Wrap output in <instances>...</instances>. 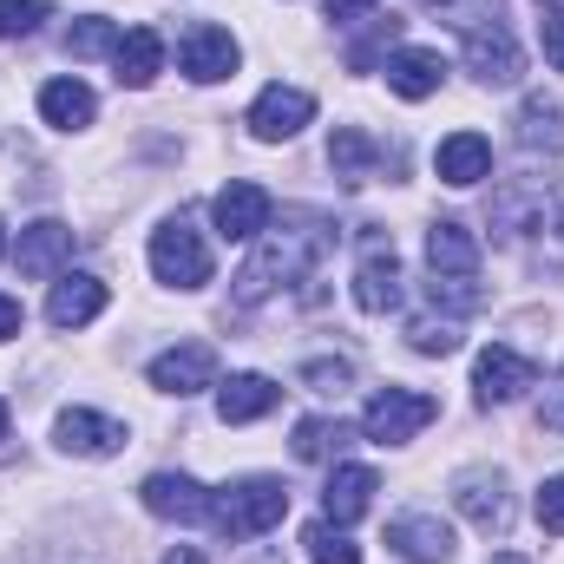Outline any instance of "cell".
<instances>
[{
	"label": "cell",
	"instance_id": "cell-1",
	"mask_svg": "<svg viewBox=\"0 0 564 564\" xmlns=\"http://www.w3.org/2000/svg\"><path fill=\"white\" fill-rule=\"evenodd\" d=\"M328 243H335V224L322 210H289L282 224H270L257 257L237 270V308H257V302H270L289 282H308L315 263L328 257Z\"/></svg>",
	"mask_w": 564,
	"mask_h": 564
},
{
	"label": "cell",
	"instance_id": "cell-2",
	"mask_svg": "<svg viewBox=\"0 0 564 564\" xmlns=\"http://www.w3.org/2000/svg\"><path fill=\"white\" fill-rule=\"evenodd\" d=\"M426 270H433V282H426L433 302H446V308H479L486 302V289H479V243H473L466 224L440 217L426 230Z\"/></svg>",
	"mask_w": 564,
	"mask_h": 564
},
{
	"label": "cell",
	"instance_id": "cell-3",
	"mask_svg": "<svg viewBox=\"0 0 564 564\" xmlns=\"http://www.w3.org/2000/svg\"><path fill=\"white\" fill-rule=\"evenodd\" d=\"M282 512H289V486L270 479V473L237 479V486H224V492L210 499V519H217L224 539H263V532L282 525Z\"/></svg>",
	"mask_w": 564,
	"mask_h": 564
},
{
	"label": "cell",
	"instance_id": "cell-4",
	"mask_svg": "<svg viewBox=\"0 0 564 564\" xmlns=\"http://www.w3.org/2000/svg\"><path fill=\"white\" fill-rule=\"evenodd\" d=\"M151 276L171 289H204L210 282V243L191 230V217H171L164 230H151Z\"/></svg>",
	"mask_w": 564,
	"mask_h": 564
},
{
	"label": "cell",
	"instance_id": "cell-5",
	"mask_svg": "<svg viewBox=\"0 0 564 564\" xmlns=\"http://www.w3.org/2000/svg\"><path fill=\"white\" fill-rule=\"evenodd\" d=\"M355 308H361V315H388V308H401V250H394L388 230H368V237H361Z\"/></svg>",
	"mask_w": 564,
	"mask_h": 564
},
{
	"label": "cell",
	"instance_id": "cell-6",
	"mask_svg": "<svg viewBox=\"0 0 564 564\" xmlns=\"http://www.w3.org/2000/svg\"><path fill=\"white\" fill-rule=\"evenodd\" d=\"M440 414V401L433 394H414V388H381L375 401H368V414H361V433L375 440V446H408L421 426H433Z\"/></svg>",
	"mask_w": 564,
	"mask_h": 564
},
{
	"label": "cell",
	"instance_id": "cell-7",
	"mask_svg": "<svg viewBox=\"0 0 564 564\" xmlns=\"http://www.w3.org/2000/svg\"><path fill=\"white\" fill-rule=\"evenodd\" d=\"M525 388H539V361H532V355H519V348H506V341L479 348V361H473V394H479V408H506V401H519Z\"/></svg>",
	"mask_w": 564,
	"mask_h": 564
},
{
	"label": "cell",
	"instance_id": "cell-8",
	"mask_svg": "<svg viewBox=\"0 0 564 564\" xmlns=\"http://www.w3.org/2000/svg\"><path fill=\"white\" fill-rule=\"evenodd\" d=\"M466 73H473L479 86H519L525 53H519V40H512V26H506V20L466 26Z\"/></svg>",
	"mask_w": 564,
	"mask_h": 564
},
{
	"label": "cell",
	"instance_id": "cell-9",
	"mask_svg": "<svg viewBox=\"0 0 564 564\" xmlns=\"http://www.w3.org/2000/svg\"><path fill=\"white\" fill-rule=\"evenodd\" d=\"M270 217H276V204H270V191L250 184V177L224 184L217 204H210V224H217V237H230V243H257V237L270 230Z\"/></svg>",
	"mask_w": 564,
	"mask_h": 564
},
{
	"label": "cell",
	"instance_id": "cell-10",
	"mask_svg": "<svg viewBox=\"0 0 564 564\" xmlns=\"http://www.w3.org/2000/svg\"><path fill=\"white\" fill-rule=\"evenodd\" d=\"M453 506L479 532H512V492H506V473H492V466H466L453 479Z\"/></svg>",
	"mask_w": 564,
	"mask_h": 564
},
{
	"label": "cell",
	"instance_id": "cell-11",
	"mask_svg": "<svg viewBox=\"0 0 564 564\" xmlns=\"http://www.w3.org/2000/svg\"><path fill=\"white\" fill-rule=\"evenodd\" d=\"M177 66H184L197 86H217V79L237 73V40H230L224 26H210V20H191L184 40H177Z\"/></svg>",
	"mask_w": 564,
	"mask_h": 564
},
{
	"label": "cell",
	"instance_id": "cell-12",
	"mask_svg": "<svg viewBox=\"0 0 564 564\" xmlns=\"http://www.w3.org/2000/svg\"><path fill=\"white\" fill-rule=\"evenodd\" d=\"M308 119H315V93H302V86H263L257 106H250V132H257L263 144L295 139Z\"/></svg>",
	"mask_w": 564,
	"mask_h": 564
},
{
	"label": "cell",
	"instance_id": "cell-13",
	"mask_svg": "<svg viewBox=\"0 0 564 564\" xmlns=\"http://www.w3.org/2000/svg\"><path fill=\"white\" fill-rule=\"evenodd\" d=\"M144 512L151 519H177V525H197V519H210V492L191 479V473H151L139 486Z\"/></svg>",
	"mask_w": 564,
	"mask_h": 564
},
{
	"label": "cell",
	"instance_id": "cell-14",
	"mask_svg": "<svg viewBox=\"0 0 564 564\" xmlns=\"http://www.w3.org/2000/svg\"><path fill=\"white\" fill-rule=\"evenodd\" d=\"M328 164H335L341 184H375V177L394 171V151L375 139V132H361V126H341V132L328 139Z\"/></svg>",
	"mask_w": 564,
	"mask_h": 564
},
{
	"label": "cell",
	"instance_id": "cell-15",
	"mask_svg": "<svg viewBox=\"0 0 564 564\" xmlns=\"http://www.w3.org/2000/svg\"><path fill=\"white\" fill-rule=\"evenodd\" d=\"M388 545L401 552L408 564H453V525L440 519V512H401L394 525H388Z\"/></svg>",
	"mask_w": 564,
	"mask_h": 564
},
{
	"label": "cell",
	"instance_id": "cell-16",
	"mask_svg": "<svg viewBox=\"0 0 564 564\" xmlns=\"http://www.w3.org/2000/svg\"><path fill=\"white\" fill-rule=\"evenodd\" d=\"M59 263H73V230L53 224V217L26 224L20 243H13V270H20L26 282H46V276H59Z\"/></svg>",
	"mask_w": 564,
	"mask_h": 564
},
{
	"label": "cell",
	"instance_id": "cell-17",
	"mask_svg": "<svg viewBox=\"0 0 564 564\" xmlns=\"http://www.w3.org/2000/svg\"><path fill=\"white\" fill-rule=\"evenodd\" d=\"M210 381H217V355H210L204 341L164 348V355L151 361V388H158V394H177V401H184V394H204Z\"/></svg>",
	"mask_w": 564,
	"mask_h": 564
},
{
	"label": "cell",
	"instance_id": "cell-18",
	"mask_svg": "<svg viewBox=\"0 0 564 564\" xmlns=\"http://www.w3.org/2000/svg\"><path fill=\"white\" fill-rule=\"evenodd\" d=\"M53 440H59L66 453H79V459H112V453L126 446V426L106 421V414H93V408H66V414L53 421Z\"/></svg>",
	"mask_w": 564,
	"mask_h": 564
},
{
	"label": "cell",
	"instance_id": "cell-19",
	"mask_svg": "<svg viewBox=\"0 0 564 564\" xmlns=\"http://www.w3.org/2000/svg\"><path fill=\"white\" fill-rule=\"evenodd\" d=\"M106 302H112V289L99 276H59L53 295H46V322L53 328H86L93 315H106Z\"/></svg>",
	"mask_w": 564,
	"mask_h": 564
},
{
	"label": "cell",
	"instance_id": "cell-20",
	"mask_svg": "<svg viewBox=\"0 0 564 564\" xmlns=\"http://www.w3.org/2000/svg\"><path fill=\"white\" fill-rule=\"evenodd\" d=\"M433 171H440V184L473 191L479 177H492V144L479 139V132H453V139H440V151H433Z\"/></svg>",
	"mask_w": 564,
	"mask_h": 564
},
{
	"label": "cell",
	"instance_id": "cell-21",
	"mask_svg": "<svg viewBox=\"0 0 564 564\" xmlns=\"http://www.w3.org/2000/svg\"><path fill=\"white\" fill-rule=\"evenodd\" d=\"M375 492H381V479H375L368 466H335V473H328V492H322V519H328V525H355V519L375 506Z\"/></svg>",
	"mask_w": 564,
	"mask_h": 564
},
{
	"label": "cell",
	"instance_id": "cell-22",
	"mask_svg": "<svg viewBox=\"0 0 564 564\" xmlns=\"http://www.w3.org/2000/svg\"><path fill=\"white\" fill-rule=\"evenodd\" d=\"M276 401H282V388L270 381V375H230V381L217 388V421H224V426L263 421Z\"/></svg>",
	"mask_w": 564,
	"mask_h": 564
},
{
	"label": "cell",
	"instance_id": "cell-23",
	"mask_svg": "<svg viewBox=\"0 0 564 564\" xmlns=\"http://www.w3.org/2000/svg\"><path fill=\"white\" fill-rule=\"evenodd\" d=\"M93 112H99V99L86 79H46L40 86V119L53 132H79V126H93Z\"/></svg>",
	"mask_w": 564,
	"mask_h": 564
},
{
	"label": "cell",
	"instance_id": "cell-24",
	"mask_svg": "<svg viewBox=\"0 0 564 564\" xmlns=\"http://www.w3.org/2000/svg\"><path fill=\"white\" fill-rule=\"evenodd\" d=\"M440 79H446V59H440V53H421V46L388 53V93H401V99H433Z\"/></svg>",
	"mask_w": 564,
	"mask_h": 564
},
{
	"label": "cell",
	"instance_id": "cell-25",
	"mask_svg": "<svg viewBox=\"0 0 564 564\" xmlns=\"http://www.w3.org/2000/svg\"><path fill=\"white\" fill-rule=\"evenodd\" d=\"M112 66H119V86H132V93H144V86H151V79L164 73V40H158L151 26H132V33L119 40Z\"/></svg>",
	"mask_w": 564,
	"mask_h": 564
},
{
	"label": "cell",
	"instance_id": "cell-26",
	"mask_svg": "<svg viewBox=\"0 0 564 564\" xmlns=\"http://www.w3.org/2000/svg\"><path fill=\"white\" fill-rule=\"evenodd\" d=\"M512 126H519V144L525 151H552V158L564 151V106L545 99V93H525V106H519Z\"/></svg>",
	"mask_w": 564,
	"mask_h": 564
},
{
	"label": "cell",
	"instance_id": "cell-27",
	"mask_svg": "<svg viewBox=\"0 0 564 564\" xmlns=\"http://www.w3.org/2000/svg\"><path fill=\"white\" fill-rule=\"evenodd\" d=\"M348 446V426L341 421H322V414H308V421H295V459H308V466H322V459H335Z\"/></svg>",
	"mask_w": 564,
	"mask_h": 564
},
{
	"label": "cell",
	"instance_id": "cell-28",
	"mask_svg": "<svg viewBox=\"0 0 564 564\" xmlns=\"http://www.w3.org/2000/svg\"><path fill=\"white\" fill-rule=\"evenodd\" d=\"M119 40H126V33H119L112 20H99V13H86V20H73V26H66V53H73V59L119 53Z\"/></svg>",
	"mask_w": 564,
	"mask_h": 564
},
{
	"label": "cell",
	"instance_id": "cell-29",
	"mask_svg": "<svg viewBox=\"0 0 564 564\" xmlns=\"http://www.w3.org/2000/svg\"><path fill=\"white\" fill-rule=\"evenodd\" d=\"M408 348H414V355H459V322H446V315H440V322H433V315H414V322H408Z\"/></svg>",
	"mask_w": 564,
	"mask_h": 564
},
{
	"label": "cell",
	"instance_id": "cell-30",
	"mask_svg": "<svg viewBox=\"0 0 564 564\" xmlns=\"http://www.w3.org/2000/svg\"><path fill=\"white\" fill-rule=\"evenodd\" d=\"M302 545H308V558H315V564H361V552L348 545V532H341V525H328V519H315V525L302 532Z\"/></svg>",
	"mask_w": 564,
	"mask_h": 564
},
{
	"label": "cell",
	"instance_id": "cell-31",
	"mask_svg": "<svg viewBox=\"0 0 564 564\" xmlns=\"http://www.w3.org/2000/svg\"><path fill=\"white\" fill-rule=\"evenodd\" d=\"M40 20H46V0H0V40H26L40 33Z\"/></svg>",
	"mask_w": 564,
	"mask_h": 564
},
{
	"label": "cell",
	"instance_id": "cell-32",
	"mask_svg": "<svg viewBox=\"0 0 564 564\" xmlns=\"http://www.w3.org/2000/svg\"><path fill=\"white\" fill-rule=\"evenodd\" d=\"M532 512H539V525H545L552 539H564V473H558V479H545V486H539Z\"/></svg>",
	"mask_w": 564,
	"mask_h": 564
},
{
	"label": "cell",
	"instance_id": "cell-33",
	"mask_svg": "<svg viewBox=\"0 0 564 564\" xmlns=\"http://www.w3.org/2000/svg\"><path fill=\"white\" fill-rule=\"evenodd\" d=\"M348 375H355L348 361H308V368H302V381H308L315 394H341V388H348Z\"/></svg>",
	"mask_w": 564,
	"mask_h": 564
},
{
	"label": "cell",
	"instance_id": "cell-34",
	"mask_svg": "<svg viewBox=\"0 0 564 564\" xmlns=\"http://www.w3.org/2000/svg\"><path fill=\"white\" fill-rule=\"evenodd\" d=\"M426 7L453 13L459 26H486V20H499V0H426Z\"/></svg>",
	"mask_w": 564,
	"mask_h": 564
},
{
	"label": "cell",
	"instance_id": "cell-35",
	"mask_svg": "<svg viewBox=\"0 0 564 564\" xmlns=\"http://www.w3.org/2000/svg\"><path fill=\"white\" fill-rule=\"evenodd\" d=\"M539 40H545V59L564 73V7H552V13L539 20Z\"/></svg>",
	"mask_w": 564,
	"mask_h": 564
},
{
	"label": "cell",
	"instance_id": "cell-36",
	"mask_svg": "<svg viewBox=\"0 0 564 564\" xmlns=\"http://www.w3.org/2000/svg\"><path fill=\"white\" fill-rule=\"evenodd\" d=\"M539 426L545 433H564V375L545 388V401H539Z\"/></svg>",
	"mask_w": 564,
	"mask_h": 564
},
{
	"label": "cell",
	"instance_id": "cell-37",
	"mask_svg": "<svg viewBox=\"0 0 564 564\" xmlns=\"http://www.w3.org/2000/svg\"><path fill=\"white\" fill-rule=\"evenodd\" d=\"M375 13V0H328V20L335 26H355V20H368Z\"/></svg>",
	"mask_w": 564,
	"mask_h": 564
},
{
	"label": "cell",
	"instance_id": "cell-38",
	"mask_svg": "<svg viewBox=\"0 0 564 564\" xmlns=\"http://www.w3.org/2000/svg\"><path fill=\"white\" fill-rule=\"evenodd\" d=\"M20 322H26V315H20V302H13V295H0V341H13V335H20Z\"/></svg>",
	"mask_w": 564,
	"mask_h": 564
},
{
	"label": "cell",
	"instance_id": "cell-39",
	"mask_svg": "<svg viewBox=\"0 0 564 564\" xmlns=\"http://www.w3.org/2000/svg\"><path fill=\"white\" fill-rule=\"evenodd\" d=\"M164 564H204V552L197 545H177V552H164Z\"/></svg>",
	"mask_w": 564,
	"mask_h": 564
},
{
	"label": "cell",
	"instance_id": "cell-40",
	"mask_svg": "<svg viewBox=\"0 0 564 564\" xmlns=\"http://www.w3.org/2000/svg\"><path fill=\"white\" fill-rule=\"evenodd\" d=\"M0 440H7V401H0Z\"/></svg>",
	"mask_w": 564,
	"mask_h": 564
},
{
	"label": "cell",
	"instance_id": "cell-41",
	"mask_svg": "<svg viewBox=\"0 0 564 564\" xmlns=\"http://www.w3.org/2000/svg\"><path fill=\"white\" fill-rule=\"evenodd\" d=\"M492 564H525V558H512V552H506V558H492Z\"/></svg>",
	"mask_w": 564,
	"mask_h": 564
},
{
	"label": "cell",
	"instance_id": "cell-42",
	"mask_svg": "<svg viewBox=\"0 0 564 564\" xmlns=\"http://www.w3.org/2000/svg\"><path fill=\"white\" fill-rule=\"evenodd\" d=\"M0 250H7V237H0Z\"/></svg>",
	"mask_w": 564,
	"mask_h": 564
}]
</instances>
